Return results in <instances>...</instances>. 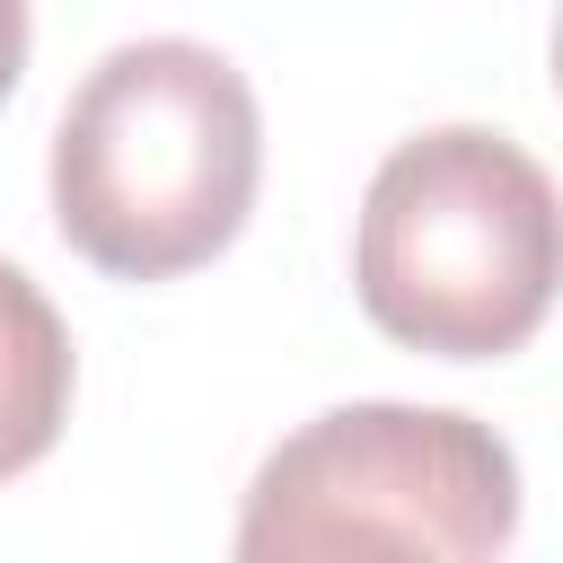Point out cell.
<instances>
[{"label":"cell","mask_w":563,"mask_h":563,"mask_svg":"<svg viewBox=\"0 0 563 563\" xmlns=\"http://www.w3.org/2000/svg\"><path fill=\"white\" fill-rule=\"evenodd\" d=\"M255 176V88L194 35L114 44L53 123V229L114 282L211 264L246 229Z\"/></svg>","instance_id":"cell-1"},{"label":"cell","mask_w":563,"mask_h":563,"mask_svg":"<svg viewBox=\"0 0 563 563\" xmlns=\"http://www.w3.org/2000/svg\"><path fill=\"white\" fill-rule=\"evenodd\" d=\"M352 290L378 334L493 361L519 352L563 290V194L484 123L413 132L378 158L352 229Z\"/></svg>","instance_id":"cell-2"},{"label":"cell","mask_w":563,"mask_h":563,"mask_svg":"<svg viewBox=\"0 0 563 563\" xmlns=\"http://www.w3.org/2000/svg\"><path fill=\"white\" fill-rule=\"evenodd\" d=\"M519 457L449 405H334L299 422L238 501L229 563H501Z\"/></svg>","instance_id":"cell-3"},{"label":"cell","mask_w":563,"mask_h":563,"mask_svg":"<svg viewBox=\"0 0 563 563\" xmlns=\"http://www.w3.org/2000/svg\"><path fill=\"white\" fill-rule=\"evenodd\" d=\"M70 413V334L53 299L0 255V475H26Z\"/></svg>","instance_id":"cell-4"},{"label":"cell","mask_w":563,"mask_h":563,"mask_svg":"<svg viewBox=\"0 0 563 563\" xmlns=\"http://www.w3.org/2000/svg\"><path fill=\"white\" fill-rule=\"evenodd\" d=\"M18 70H26V0H0V106H9Z\"/></svg>","instance_id":"cell-5"},{"label":"cell","mask_w":563,"mask_h":563,"mask_svg":"<svg viewBox=\"0 0 563 563\" xmlns=\"http://www.w3.org/2000/svg\"><path fill=\"white\" fill-rule=\"evenodd\" d=\"M554 88H563V18H554Z\"/></svg>","instance_id":"cell-6"}]
</instances>
